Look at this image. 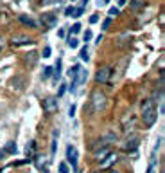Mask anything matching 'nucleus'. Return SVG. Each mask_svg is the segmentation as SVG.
<instances>
[{
    "label": "nucleus",
    "instance_id": "nucleus-7",
    "mask_svg": "<svg viewBox=\"0 0 165 173\" xmlns=\"http://www.w3.org/2000/svg\"><path fill=\"white\" fill-rule=\"evenodd\" d=\"M41 22H43V25L47 27V29H52L54 25H56V15H52V13H45V15H41Z\"/></svg>",
    "mask_w": 165,
    "mask_h": 173
},
{
    "label": "nucleus",
    "instance_id": "nucleus-29",
    "mask_svg": "<svg viewBox=\"0 0 165 173\" xmlns=\"http://www.w3.org/2000/svg\"><path fill=\"white\" fill-rule=\"evenodd\" d=\"M79 31H81V25H79V24H74L72 29H70V33H74V34H77Z\"/></svg>",
    "mask_w": 165,
    "mask_h": 173
},
{
    "label": "nucleus",
    "instance_id": "nucleus-27",
    "mask_svg": "<svg viewBox=\"0 0 165 173\" xmlns=\"http://www.w3.org/2000/svg\"><path fill=\"white\" fill-rule=\"evenodd\" d=\"M120 11H119V7H110V18H113V16H117Z\"/></svg>",
    "mask_w": 165,
    "mask_h": 173
},
{
    "label": "nucleus",
    "instance_id": "nucleus-26",
    "mask_svg": "<svg viewBox=\"0 0 165 173\" xmlns=\"http://www.w3.org/2000/svg\"><path fill=\"white\" fill-rule=\"evenodd\" d=\"M111 20H113V18H110V16H108V18L102 22V29H104V31H106V29H110V25H111Z\"/></svg>",
    "mask_w": 165,
    "mask_h": 173
},
{
    "label": "nucleus",
    "instance_id": "nucleus-10",
    "mask_svg": "<svg viewBox=\"0 0 165 173\" xmlns=\"http://www.w3.org/2000/svg\"><path fill=\"white\" fill-rule=\"evenodd\" d=\"M36 157V142L34 141H31L29 142V146H27V159L29 161H32Z\"/></svg>",
    "mask_w": 165,
    "mask_h": 173
},
{
    "label": "nucleus",
    "instance_id": "nucleus-11",
    "mask_svg": "<svg viewBox=\"0 0 165 173\" xmlns=\"http://www.w3.org/2000/svg\"><path fill=\"white\" fill-rule=\"evenodd\" d=\"M23 43H31L29 36H14L13 38V45H23Z\"/></svg>",
    "mask_w": 165,
    "mask_h": 173
},
{
    "label": "nucleus",
    "instance_id": "nucleus-20",
    "mask_svg": "<svg viewBox=\"0 0 165 173\" xmlns=\"http://www.w3.org/2000/svg\"><path fill=\"white\" fill-rule=\"evenodd\" d=\"M79 58H81L83 61H88V47H83V49H81V52H79Z\"/></svg>",
    "mask_w": 165,
    "mask_h": 173
},
{
    "label": "nucleus",
    "instance_id": "nucleus-35",
    "mask_svg": "<svg viewBox=\"0 0 165 173\" xmlns=\"http://www.w3.org/2000/svg\"><path fill=\"white\" fill-rule=\"evenodd\" d=\"M58 36L63 38V36H65V31H63V29H58Z\"/></svg>",
    "mask_w": 165,
    "mask_h": 173
},
{
    "label": "nucleus",
    "instance_id": "nucleus-4",
    "mask_svg": "<svg viewBox=\"0 0 165 173\" xmlns=\"http://www.w3.org/2000/svg\"><path fill=\"white\" fill-rule=\"evenodd\" d=\"M110 78H111V67H108V65L101 67L97 71V74H95L97 83H106V81H110Z\"/></svg>",
    "mask_w": 165,
    "mask_h": 173
},
{
    "label": "nucleus",
    "instance_id": "nucleus-40",
    "mask_svg": "<svg viewBox=\"0 0 165 173\" xmlns=\"http://www.w3.org/2000/svg\"><path fill=\"white\" fill-rule=\"evenodd\" d=\"M72 2H74V0H72Z\"/></svg>",
    "mask_w": 165,
    "mask_h": 173
},
{
    "label": "nucleus",
    "instance_id": "nucleus-6",
    "mask_svg": "<svg viewBox=\"0 0 165 173\" xmlns=\"http://www.w3.org/2000/svg\"><path fill=\"white\" fill-rule=\"evenodd\" d=\"M43 110L47 114H52L54 110H58V97H47L43 101Z\"/></svg>",
    "mask_w": 165,
    "mask_h": 173
},
{
    "label": "nucleus",
    "instance_id": "nucleus-38",
    "mask_svg": "<svg viewBox=\"0 0 165 173\" xmlns=\"http://www.w3.org/2000/svg\"><path fill=\"white\" fill-rule=\"evenodd\" d=\"M86 4H88V0H83V6H81V7H84Z\"/></svg>",
    "mask_w": 165,
    "mask_h": 173
},
{
    "label": "nucleus",
    "instance_id": "nucleus-2",
    "mask_svg": "<svg viewBox=\"0 0 165 173\" xmlns=\"http://www.w3.org/2000/svg\"><path fill=\"white\" fill-rule=\"evenodd\" d=\"M68 76L72 78V85H70V90H76V89H77V85H81V83L86 81L88 72L81 67V65H74V67H70Z\"/></svg>",
    "mask_w": 165,
    "mask_h": 173
},
{
    "label": "nucleus",
    "instance_id": "nucleus-16",
    "mask_svg": "<svg viewBox=\"0 0 165 173\" xmlns=\"http://www.w3.org/2000/svg\"><path fill=\"white\" fill-rule=\"evenodd\" d=\"M20 20L23 22L25 25H31V27H36V22L32 20V18H29V16H25V15H20Z\"/></svg>",
    "mask_w": 165,
    "mask_h": 173
},
{
    "label": "nucleus",
    "instance_id": "nucleus-17",
    "mask_svg": "<svg viewBox=\"0 0 165 173\" xmlns=\"http://www.w3.org/2000/svg\"><path fill=\"white\" fill-rule=\"evenodd\" d=\"M115 161H117V155L110 153V155H108V157H106V159L102 161V168H108V166H110V164H113Z\"/></svg>",
    "mask_w": 165,
    "mask_h": 173
},
{
    "label": "nucleus",
    "instance_id": "nucleus-19",
    "mask_svg": "<svg viewBox=\"0 0 165 173\" xmlns=\"http://www.w3.org/2000/svg\"><path fill=\"white\" fill-rule=\"evenodd\" d=\"M142 4H144V0H133V2H131V7H133V11H138L140 7H142Z\"/></svg>",
    "mask_w": 165,
    "mask_h": 173
},
{
    "label": "nucleus",
    "instance_id": "nucleus-9",
    "mask_svg": "<svg viewBox=\"0 0 165 173\" xmlns=\"http://www.w3.org/2000/svg\"><path fill=\"white\" fill-rule=\"evenodd\" d=\"M111 153V151H110V148H102V150H95V159L99 161V162H102L108 155Z\"/></svg>",
    "mask_w": 165,
    "mask_h": 173
},
{
    "label": "nucleus",
    "instance_id": "nucleus-37",
    "mask_svg": "<svg viewBox=\"0 0 165 173\" xmlns=\"http://www.w3.org/2000/svg\"><path fill=\"white\" fill-rule=\"evenodd\" d=\"M126 2H128V0H119V6H124Z\"/></svg>",
    "mask_w": 165,
    "mask_h": 173
},
{
    "label": "nucleus",
    "instance_id": "nucleus-13",
    "mask_svg": "<svg viewBox=\"0 0 165 173\" xmlns=\"http://www.w3.org/2000/svg\"><path fill=\"white\" fill-rule=\"evenodd\" d=\"M56 150H58V130H54V134H52V144H50V153H52V157L56 155Z\"/></svg>",
    "mask_w": 165,
    "mask_h": 173
},
{
    "label": "nucleus",
    "instance_id": "nucleus-14",
    "mask_svg": "<svg viewBox=\"0 0 165 173\" xmlns=\"http://www.w3.org/2000/svg\"><path fill=\"white\" fill-rule=\"evenodd\" d=\"M4 151H6V153H9V155H14L16 151H18V148H16V144H14V142L11 141V142H7V144H6Z\"/></svg>",
    "mask_w": 165,
    "mask_h": 173
},
{
    "label": "nucleus",
    "instance_id": "nucleus-23",
    "mask_svg": "<svg viewBox=\"0 0 165 173\" xmlns=\"http://www.w3.org/2000/svg\"><path fill=\"white\" fill-rule=\"evenodd\" d=\"M74 13H76V7H74V6H68V7L65 9V15H66V16H74Z\"/></svg>",
    "mask_w": 165,
    "mask_h": 173
},
{
    "label": "nucleus",
    "instance_id": "nucleus-21",
    "mask_svg": "<svg viewBox=\"0 0 165 173\" xmlns=\"http://www.w3.org/2000/svg\"><path fill=\"white\" fill-rule=\"evenodd\" d=\"M54 71H56V72H54V76H56V78H59V76H61V60H59V58H58V63H56Z\"/></svg>",
    "mask_w": 165,
    "mask_h": 173
},
{
    "label": "nucleus",
    "instance_id": "nucleus-32",
    "mask_svg": "<svg viewBox=\"0 0 165 173\" xmlns=\"http://www.w3.org/2000/svg\"><path fill=\"white\" fill-rule=\"evenodd\" d=\"M50 56V47H45L43 49V58H49Z\"/></svg>",
    "mask_w": 165,
    "mask_h": 173
},
{
    "label": "nucleus",
    "instance_id": "nucleus-24",
    "mask_svg": "<svg viewBox=\"0 0 165 173\" xmlns=\"http://www.w3.org/2000/svg\"><path fill=\"white\" fill-rule=\"evenodd\" d=\"M52 71H54L52 67H47V69L43 71V79H47V78H50V76H52Z\"/></svg>",
    "mask_w": 165,
    "mask_h": 173
},
{
    "label": "nucleus",
    "instance_id": "nucleus-25",
    "mask_svg": "<svg viewBox=\"0 0 165 173\" xmlns=\"http://www.w3.org/2000/svg\"><path fill=\"white\" fill-rule=\"evenodd\" d=\"M59 173H70V171H68V164H66V162H61V164H59Z\"/></svg>",
    "mask_w": 165,
    "mask_h": 173
},
{
    "label": "nucleus",
    "instance_id": "nucleus-31",
    "mask_svg": "<svg viewBox=\"0 0 165 173\" xmlns=\"http://www.w3.org/2000/svg\"><path fill=\"white\" fill-rule=\"evenodd\" d=\"M83 38H84V41H90V40H92V31H86V33L83 34Z\"/></svg>",
    "mask_w": 165,
    "mask_h": 173
},
{
    "label": "nucleus",
    "instance_id": "nucleus-33",
    "mask_svg": "<svg viewBox=\"0 0 165 173\" xmlns=\"http://www.w3.org/2000/svg\"><path fill=\"white\" fill-rule=\"evenodd\" d=\"M74 114H76V105H72V106H70V108H68V116H70V117H72Z\"/></svg>",
    "mask_w": 165,
    "mask_h": 173
},
{
    "label": "nucleus",
    "instance_id": "nucleus-28",
    "mask_svg": "<svg viewBox=\"0 0 165 173\" xmlns=\"http://www.w3.org/2000/svg\"><path fill=\"white\" fill-rule=\"evenodd\" d=\"M66 86H68V85H65V83H61V86H59V92H58V97H61V96H63V94L66 92Z\"/></svg>",
    "mask_w": 165,
    "mask_h": 173
},
{
    "label": "nucleus",
    "instance_id": "nucleus-18",
    "mask_svg": "<svg viewBox=\"0 0 165 173\" xmlns=\"http://www.w3.org/2000/svg\"><path fill=\"white\" fill-rule=\"evenodd\" d=\"M115 141H117V135H115L113 132L106 134V135H104V139H102V142H104V144H110V142H115Z\"/></svg>",
    "mask_w": 165,
    "mask_h": 173
},
{
    "label": "nucleus",
    "instance_id": "nucleus-8",
    "mask_svg": "<svg viewBox=\"0 0 165 173\" xmlns=\"http://www.w3.org/2000/svg\"><path fill=\"white\" fill-rule=\"evenodd\" d=\"M11 86L14 90H22L23 86H25V78H23V76H14L11 79Z\"/></svg>",
    "mask_w": 165,
    "mask_h": 173
},
{
    "label": "nucleus",
    "instance_id": "nucleus-22",
    "mask_svg": "<svg viewBox=\"0 0 165 173\" xmlns=\"http://www.w3.org/2000/svg\"><path fill=\"white\" fill-rule=\"evenodd\" d=\"M77 45H79V41H77L76 38H72V36H70V38H68V47H70V49H76Z\"/></svg>",
    "mask_w": 165,
    "mask_h": 173
},
{
    "label": "nucleus",
    "instance_id": "nucleus-36",
    "mask_svg": "<svg viewBox=\"0 0 165 173\" xmlns=\"http://www.w3.org/2000/svg\"><path fill=\"white\" fill-rule=\"evenodd\" d=\"M147 173H154V164H151V166H149V169H147Z\"/></svg>",
    "mask_w": 165,
    "mask_h": 173
},
{
    "label": "nucleus",
    "instance_id": "nucleus-30",
    "mask_svg": "<svg viewBox=\"0 0 165 173\" xmlns=\"http://www.w3.org/2000/svg\"><path fill=\"white\" fill-rule=\"evenodd\" d=\"M83 13H84V7H77V9H76V13H74V16H76V18H79Z\"/></svg>",
    "mask_w": 165,
    "mask_h": 173
},
{
    "label": "nucleus",
    "instance_id": "nucleus-39",
    "mask_svg": "<svg viewBox=\"0 0 165 173\" xmlns=\"http://www.w3.org/2000/svg\"><path fill=\"white\" fill-rule=\"evenodd\" d=\"M108 173H119V171H117V169H110Z\"/></svg>",
    "mask_w": 165,
    "mask_h": 173
},
{
    "label": "nucleus",
    "instance_id": "nucleus-5",
    "mask_svg": "<svg viewBox=\"0 0 165 173\" xmlns=\"http://www.w3.org/2000/svg\"><path fill=\"white\" fill-rule=\"evenodd\" d=\"M66 161L72 164V168L74 169H77V148L76 146H72L70 144L68 148H66Z\"/></svg>",
    "mask_w": 165,
    "mask_h": 173
},
{
    "label": "nucleus",
    "instance_id": "nucleus-3",
    "mask_svg": "<svg viewBox=\"0 0 165 173\" xmlns=\"http://www.w3.org/2000/svg\"><path fill=\"white\" fill-rule=\"evenodd\" d=\"M92 106H93V112H101L106 106V94L101 90H93L92 92Z\"/></svg>",
    "mask_w": 165,
    "mask_h": 173
},
{
    "label": "nucleus",
    "instance_id": "nucleus-34",
    "mask_svg": "<svg viewBox=\"0 0 165 173\" xmlns=\"http://www.w3.org/2000/svg\"><path fill=\"white\" fill-rule=\"evenodd\" d=\"M97 22H99V16H97V15L90 16V24H97Z\"/></svg>",
    "mask_w": 165,
    "mask_h": 173
},
{
    "label": "nucleus",
    "instance_id": "nucleus-1",
    "mask_svg": "<svg viewBox=\"0 0 165 173\" xmlns=\"http://www.w3.org/2000/svg\"><path fill=\"white\" fill-rule=\"evenodd\" d=\"M142 119H144L146 126H153L156 123L158 112H156V108H154V101L153 99L144 101V105H142Z\"/></svg>",
    "mask_w": 165,
    "mask_h": 173
},
{
    "label": "nucleus",
    "instance_id": "nucleus-12",
    "mask_svg": "<svg viewBox=\"0 0 165 173\" xmlns=\"http://www.w3.org/2000/svg\"><path fill=\"white\" fill-rule=\"evenodd\" d=\"M136 144H138V137H136V135H131V137L126 141V150H135Z\"/></svg>",
    "mask_w": 165,
    "mask_h": 173
},
{
    "label": "nucleus",
    "instance_id": "nucleus-15",
    "mask_svg": "<svg viewBox=\"0 0 165 173\" xmlns=\"http://www.w3.org/2000/svg\"><path fill=\"white\" fill-rule=\"evenodd\" d=\"M36 60H38V54H36V52H31V54H27V56H25V63H27V65H31V67L36 63Z\"/></svg>",
    "mask_w": 165,
    "mask_h": 173
}]
</instances>
